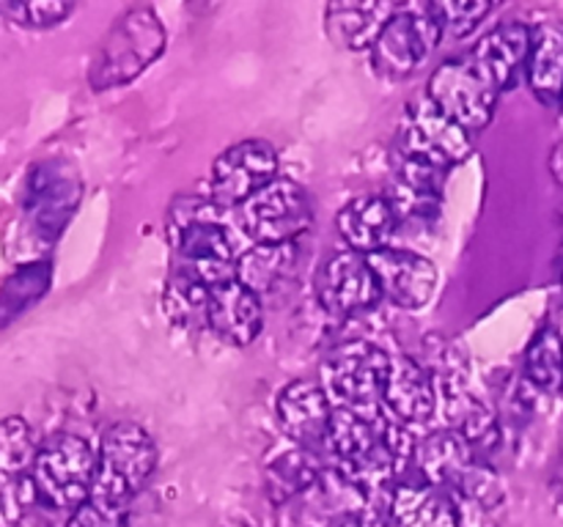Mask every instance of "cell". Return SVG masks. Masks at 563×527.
<instances>
[{
	"label": "cell",
	"instance_id": "obj_1",
	"mask_svg": "<svg viewBox=\"0 0 563 527\" xmlns=\"http://www.w3.org/2000/svg\"><path fill=\"white\" fill-rule=\"evenodd\" d=\"M212 198H179L168 212V239L176 253V269L203 285H220L236 278V250L229 228L218 217Z\"/></svg>",
	"mask_w": 563,
	"mask_h": 527
},
{
	"label": "cell",
	"instance_id": "obj_2",
	"mask_svg": "<svg viewBox=\"0 0 563 527\" xmlns=\"http://www.w3.org/2000/svg\"><path fill=\"white\" fill-rule=\"evenodd\" d=\"M93 478H97V450L88 439L58 431L38 442L31 481L42 505L71 514L91 497Z\"/></svg>",
	"mask_w": 563,
	"mask_h": 527
},
{
	"label": "cell",
	"instance_id": "obj_3",
	"mask_svg": "<svg viewBox=\"0 0 563 527\" xmlns=\"http://www.w3.org/2000/svg\"><path fill=\"white\" fill-rule=\"evenodd\" d=\"M165 25L152 9H130L97 47L88 80L97 91L119 88L148 69L165 49Z\"/></svg>",
	"mask_w": 563,
	"mask_h": 527
},
{
	"label": "cell",
	"instance_id": "obj_4",
	"mask_svg": "<svg viewBox=\"0 0 563 527\" xmlns=\"http://www.w3.org/2000/svg\"><path fill=\"white\" fill-rule=\"evenodd\" d=\"M157 467V445L152 434L132 421L104 428L97 448V478L91 497L130 508Z\"/></svg>",
	"mask_w": 563,
	"mask_h": 527
},
{
	"label": "cell",
	"instance_id": "obj_5",
	"mask_svg": "<svg viewBox=\"0 0 563 527\" xmlns=\"http://www.w3.org/2000/svg\"><path fill=\"white\" fill-rule=\"evenodd\" d=\"M234 212L242 234L256 245H295L313 228L311 192L289 176L269 181Z\"/></svg>",
	"mask_w": 563,
	"mask_h": 527
},
{
	"label": "cell",
	"instance_id": "obj_6",
	"mask_svg": "<svg viewBox=\"0 0 563 527\" xmlns=\"http://www.w3.org/2000/svg\"><path fill=\"white\" fill-rule=\"evenodd\" d=\"M390 357L383 346L372 340H346L328 351L322 360V377L319 384L335 406L350 410H368L383 404L385 382H388Z\"/></svg>",
	"mask_w": 563,
	"mask_h": 527
},
{
	"label": "cell",
	"instance_id": "obj_7",
	"mask_svg": "<svg viewBox=\"0 0 563 527\" xmlns=\"http://www.w3.org/2000/svg\"><path fill=\"white\" fill-rule=\"evenodd\" d=\"M443 33L434 3L399 5L372 47L374 69L388 80H405L432 55Z\"/></svg>",
	"mask_w": 563,
	"mask_h": 527
},
{
	"label": "cell",
	"instance_id": "obj_8",
	"mask_svg": "<svg viewBox=\"0 0 563 527\" xmlns=\"http://www.w3.org/2000/svg\"><path fill=\"white\" fill-rule=\"evenodd\" d=\"M396 154L401 159L432 165L449 173L473 154V135L423 97L407 108L405 124L396 141Z\"/></svg>",
	"mask_w": 563,
	"mask_h": 527
},
{
	"label": "cell",
	"instance_id": "obj_9",
	"mask_svg": "<svg viewBox=\"0 0 563 527\" xmlns=\"http://www.w3.org/2000/svg\"><path fill=\"white\" fill-rule=\"evenodd\" d=\"M427 99L471 135H478L493 121L500 93L467 64V58H449L429 75Z\"/></svg>",
	"mask_w": 563,
	"mask_h": 527
},
{
	"label": "cell",
	"instance_id": "obj_10",
	"mask_svg": "<svg viewBox=\"0 0 563 527\" xmlns=\"http://www.w3.org/2000/svg\"><path fill=\"white\" fill-rule=\"evenodd\" d=\"M278 179V152L267 141H242L212 162L209 190L220 209H236Z\"/></svg>",
	"mask_w": 563,
	"mask_h": 527
},
{
	"label": "cell",
	"instance_id": "obj_11",
	"mask_svg": "<svg viewBox=\"0 0 563 527\" xmlns=\"http://www.w3.org/2000/svg\"><path fill=\"white\" fill-rule=\"evenodd\" d=\"M317 300L333 316H357L379 305L383 291L368 267L366 256L355 250H339L317 269Z\"/></svg>",
	"mask_w": 563,
	"mask_h": 527
},
{
	"label": "cell",
	"instance_id": "obj_12",
	"mask_svg": "<svg viewBox=\"0 0 563 527\" xmlns=\"http://www.w3.org/2000/svg\"><path fill=\"white\" fill-rule=\"evenodd\" d=\"M366 261L377 278L383 296L396 307L421 311L432 302L440 274L427 256L416 250H401V247H385V250L366 256Z\"/></svg>",
	"mask_w": 563,
	"mask_h": 527
},
{
	"label": "cell",
	"instance_id": "obj_13",
	"mask_svg": "<svg viewBox=\"0 0 563 527\" xmlns=\"http://www.w3.org/2000/svg\"><path fill=\"white\" fill-rule=\"evenodd\" d=\"M335 404L317 379H295L284 384L275 399V415L286 437L302 450L322 453L328 442Z\"/></svg>",
	"mask_w": 563,
	"mask_h": 527
},
{
	"label": "cell",
	"instance_id": "obj_14",
	"mask_svg": "<svg viewBox=\"0 0 563 527\" xmlns=\"http://www.w3.org/2000/svg\"><path fill=\"white\" fill-rule=\"evenodd\" d=\"M528 53H531V25L509 20L484 33L465 58L495 91L504 93L517 86L520 75H526Z\"/></svg>",
	"mask_w": 563,
	"mask_h": 527
},
{
	"label": "cell",
	"instance_id": "obj_15",
	"mask_svg": "<svg viewBox=\"0 0 563 527\" xmlns=\"http://www.w3.org/2000/svg\"><path fill=\"white\" fill-rule=\"evenodd\" d=\"M454 503L460 527H500L506 519V494L504 478L498 475L493 464L484 459H476L467 464L460 475L451 478L443 486Z\"/></svg>",
	"mask_w": 563,
	"mask_h": 527
},
{
	"label": "cell",
	"instance_id": "obj_16",
	"mask_svg": "<svg viewBox=\"0 0 563 527\" xmlns=\"http://www.w3.org/2000/svg\"><path fill=\"white\" fill-rule=\"evenodd\" d=\"M383 410L401 426H423L438 412V382L412 357H390L388 382L383 393Z\"/></svg>",
	"mask_w": 563,
	"mask_h": 527
},
{
	"label": "cell",
	"instance_id": "obj_17",
	"mask_svg": "<svg viewBox=\"0 0 563 527\" xmlns=\"http://www.w3.org/2000/svg\"><path fill=\"white\" fill-rule=\"evenodd\" d=\"M383 522L385 527H460V516L449 494L416 472L401 478L385 494Z\"/></svg>",
	"mask_w": 563,
	"mask_h": 527
},
{
	"label": "cell",
	"instance_id": "obj_18",
	"mask_svg": "<svg viewBox=\"0 0 563 527\" xmlns=\"http://www.w3.org/2000/svg\"><path fill=\"white\" fill-rule=\"evenodd\" d=\"M401 223V209L396 198L388 195H357L344 203L335 217L341 239L346 242V250H355L361 256L390 247L396 228Z\"/></svg>",
	"mask_w": 563,
	"mask_h": 527
},
{
	"label": "cell",
	"instance_id": "obj_19",
	"mask_svg": "<svg viewBox=\"0 0 563 527\" xmlns=\"http://www.w3.org/2000/svg\"><path fill=\"white\" fill-rule=\"evenodd\" d=\"M207 327L225 344L251 346L264 329L262 296L253 294L236 278L212 285L209 289Z\"/></svg>",
	"mask_w": 563,
	"mask_h": 527
},
{
	"label": "cell",
	"instance_id": "obj_20",
	"mask_svg": "<svg viewBox=\"0 0 563 527\" xmlns=\"http://www.w3.org/2000/svg\"><path fill=\"white\" fill-rule=\"evenodd\" d=\"M80 198V179L60 159L42 162L27 181V209L44 234H58Z\"/></svg>",
	"mask_w": 563,
	"mask_h": 527
},
{
	"label": "cell",
	"instance_id": "obj_21",
	"mask_svg": "<svg viewBox=\"0 0 563 527\" xmlns=\"http://www.w3.org/2000/svg\"><path fill=\"white\" fill-rule=\"evenodd\" d=\"M399 11V3H379V0H344L330 3L324 11V31L330 42L344 49H372L390 16Z\"/></svg>",
	"mask_w": 563,
	"mask_h": 527
},
{
	"label": "cell",
	"instance_id": "obj_22",
	"mask_svg": "<svg viewBox=\"0 0 563 527\" xmlns=\"http://www.w3.org/2000/svg\"><path fill=\"white\" fill-rule=\"evenodd\" d=\"M526 80L542 104H561L563 99V22L542 20L531 27V53Z\"/></svg>",
	"mask_w": 563,
	"mask_h": 527
},
{
	"label": "cell",
	"instance_id": "obj_23",
	"mask_svg": "<svg viewBox=\"0 0 563 527\" xmlns=\"http://www.w3.org/2000/svg\"><path fill=\"white\" fill-rule=\"evenodd\" d=\"M482 456L476 453L467 437L456 428H440L423 437L416 448V461H412V472L423 481L434 483L443 489L454 475H460L467 464H473Z\"/></svg>",
	"mask_w": 563,
	"mask_h": 527
},
{
	"label": "cell",
	"instance_id": "obj_24",
	"mask_svg": "<svg viewBox=\"0 0 563 527\" xmlns=\"http://www.w3.org/2000/svg\"><path fill=\"white\" fill-rule=\"evenodd\" d=\"M295 245H253L236 258V280L253 294H269L295 272Z\"/></svg>",
	"mask_w": 563,
	"mask_h": 527
},
{
	"label": "cell",
	"instance_id": "obj_25",
	"mask_svg": "<svg viewBox=\"0 0 563 527\" xmlns=\"http://www.w3.org/2000/svg\"><path fill=\"white\" fill-rule=\"evenodd\" d=\"M526 379L537 390L548 395H559L563 390V335L553 324L537 329L526 349Z\"/></svg>",
	"mask_w": 563,
	"mask_h": 527
},
{
	"label": "cell",
	"instance_id": "obj_26",
	"mask_svg": "<svg viewBox=\"0 0 563 527\" xmlns=\"http://www.w3.org/2000/svg\"><path fill=\"white\" fill-rule=\"evenodd\" d=\"M163 311L168 322L179 329H201L207 324L209 285L174 269L170 278L165 280Z\"/></svg>",
	"mask_w": 563,
	"mask_h": 527
},
{
	"label": "cell",
	"instance_id": "obj_27",
	"mask_svg": "<svg viewBox=\"0 0 563 527\" xmlns=\"http://www.w3.org/2000/svg\"><path fill=\"white\" fill-rule=\"evenodd\" d=\"M319 481H322V464H319V456L311 453V450L295 448L289 453L278 456L267 467V486L275 500L297 497V494L317 486Z\"/></svg>",
	"mask_w": 563,
	"mask_h": 527
},
{
	"label": "cell",
	"instance_id": "obj_28",
	"mask_svg": "<svg viewBox=\"0 0 563 527\" xmlns=\"http://www.w3.org/2000/svg\"><path fill=\"white\" fill-rule=\"evenodd\" d=\"M38 442L25 417H0V483L20 481L31 475Z\"/></svg>",
	"mask_w": 563,
	"mask_h": 527
},
{
	"label": "cell",
	"instance_id": "obj_29",
	"mask_svg": "<svg viewBox=\"0 0 563 527\" xmlns=\"http://www.w3.org/2000/svg\"><path fill=\"white\" fill-rule=\"evenodd\" d=\"M47 283H49L47 261L16 269V272L5 280L3 291H0V327H3L5 322H11L16 313L31 307L33 302L47 291Z\"/></svg>",
	"mask_w": 563,
	"mask_h": 527
},
{
	"label": "cell",
	"instance_id": "obj_30",
	"mask_svg": "<svg viewBox=\"0 0 563 527\" xmlns=\"http://www.w3.org/2000/svg\"><path fill=\"white\" fill-rule=\"evenodd\" d=\"M443 31L454 38H465L493 14L495 5L487 0H449V3H434Z\"/></svg>",
	"mask_w": 563,
	"mask_h": 527
},
{
	"label": "cell",
	"instance_id": "obj_31",
	"mask_svg": "<svg viewBox=\"0 0 563 527\" xmlns=\"http://www.w3.org/2000/svg\"><path fill=\"white\" fill-rule=\"evenodd\" d=\"M5 14L16 22L20 27H55L75 11V5L64 3V0H22V3H5Z\"/></svg>",
	"mask_w": 563,
	"mask_h": 527
},
{
	"label": "cell",
	"instance_id": "obj_32",
	"mask_svg": "<svg viewBox=\"0 0 563 527\" xmlns=\"http://www.w3.org/2000/svg\"><path fill=\"white\" fill-rule=\"evenodd\" d=\"M66 527H126V508L88 497L80 508L71 511Z\"/></svg>",
	"mask_w": 563,
	"mask_h": 527
},
{
	"label": "cell",
	"instance_id": "obj_33",
	"mask_svg": "<svg viewBox=\"0 0 563 527\" xmlns=\"http://www.w3.org/2000/svg\"><path fill=\"white\" fill-rule=\"evenodd\" d=\"M330 527H385L383 514H372V511H344L339 519L330 522Z\"/></svg>",
	"mask_w": 563,
	"mask_h": 527
},
{
	"label": "cell",
	"instance_id": "obj_34",
	"mask_svg": "<svg viewBox=\"0 0 563 527\" xmlns=\"http://www.w3.org/2000/svg\"><path fill=\"white\" fill-rule=\"evenodd\" d=\"M550 173H553V179L563 187V141L553 148V154H550Z\"/></svg>",
	"mask_w": 563,
	"mask_h": 527
},
{
	"label": "cell",
	"instance_id": "obj_35",
	"mask_svg": "<svg viewBox=\"0 0 563 527\" xmlns=\"http://www.w3.org/2000/svg\"><path fill=\"white\" fill-rule=\"evenodd\" d=\"M559 274H561V285H563V247H561V253H559Z\"/></svg>",
	"mask_w": 563,
	"mask_h": 527
},
{
	"label": "cell",
	"instance_id": "obj_36",
	"mask_svg": "<svg viewBox=\"0 0 563 527\" xmlns=\"http://www.w3.org/2000/svg\"><path fill=\"white\" fill-rule=\"evenodd\" d=\"M561 110H563V99H561Z\"/></svg>",
	"mask_w": 563,
	"mask_h": 527
}]
</instances>
